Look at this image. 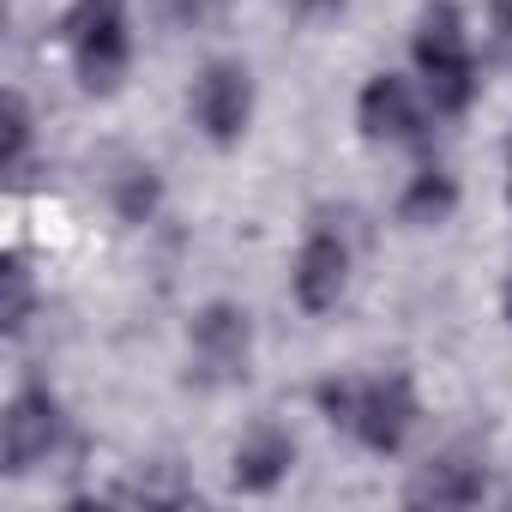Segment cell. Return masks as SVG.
<instances>
[{
  "instance_id": "obj_7",
  "label": "cell",
  "mask_w": 512,
  "mask_h": 512,
  "mask_svg": "<svg viewBox=\"0 0 512 512\" xmlns=\"http://www.w3.org/2000/svg\"><path fill=\"white\" fill-rule=\"evenodd\" d=\"M416 422H422V404H416V386L404 380V374H374V380H362V410H356V440L368 446V452H380V458H392L410 434H416Z\"/></svg>"
},
{
  "instance_id": "obj_18",
  "label": "cell",
  "mask_w": 512,
  "mask_h": 512,
  "mask_svg": "<svg viewBox=\"0 0 512 512\" xmlns=\"http://www.w3.org/2000/svg\"><path fill=\"white\" fill-rule=\"evenodd\" d=\"M175 7H181L187 19H199V13H217V7H223V0H175Z\"/></svg>"
},
{
  "instance_id": "obj_8",
  "label": "cell",
  "mask_w": 512,
  "mask_h": 512,
  "mask_svg": "<svg viewBox=\"0 0 512 512\" xmlns=\"http://www.w3.org/2000/svg\"><path fill=\"white\" fill-rule=\"evenodd\" d=\"M356 127L368 145H410L422 133V103L410 91V79L398 73H374L356 97Z\"/></svg>"
},
{
  "instance_id": "obj_15",
  "label": "cell",
  "mask_w": 512,
  "mask_h": 512,
  "mask_svg": "<svg viewBox=\"0 0 512 512\" xmlns=\"http://www.w3.org/2000/svg\"><path fill=\"white\" fill-rule=\"evenodd\" d=\"M314 404H320V416H326L332 428H356V410H362V380H350V374L320 380V386H314Z\"/></svg>"
},
{
  "instance_id": "obj_16",
  "label": "cell",
  "mask_w": 512,
  "mask_h": 512,
  "mask_svg": "<svg viewBox=\"0 0 512 512\" xmlns=\"http://www.w3.org/2000/svg\"><path fill=\"white\" fill-rule=\"evenodd\" d=\"M133 500H193V488H187V482L175 476V464H157L151 476H139Z\"/></svg>"
},
{
  "instance_id": "obj_21",
  "label": "cell",
  "mask_w": 512,
  "mask_h": 512,
  "mask_svg": "<svg viewBox=\"0 0 512 512\" xmlns=\"http://www.w3.org/2000/svg\"><path fill=\"white\" fill-rule=\"evenodd\" d=\"M506 500H512V488H506Z\"/></svg>"
},
{
  "instance_id": "obj_10",
  "label": "cell",
  "mask_w": 512,
  "mask_h": 512,
  "mask_svg": "<svg viewBox=\"0 0 512 512\" xmlns=\"http://www.w3.org/2000/svg\"><path fill=\"white\" fill-rule=\"evenodd\" d=\"M482 488H488V476H482L476 458H464V452H440V458H428V464L410 476L404 500H410V506H476Z\"/></svg>"
},
{
  "instance_id": "obj_17",
  "label": "cell",
  "mask_w": 512,
  "mask_h": 512,
  "mask_svg": "<svg viewBox=\"0 0 512 512\" xmlns=\"http://www.w3.org/2000/svg\"><path fill=\"white\" fill-rule=\"evenodd\" d=\"M488 19H494V31H500V43L512 49V0H488Z\"/></svg>"
},
{
  "instance_id": "obj_5",
  "label": "cell",
  "mask_w": 512,
  "mask_h": 512,
  "mask_svg": "<svg viewBox=\"0 0 512 512\" xmlns=\"http://www.w3.org/2000/svg\"><path fill=\"white\" fill-rule=\"evenodd\" d=\"M350 235L326 217V223H314V235L302 241V253H296V272H290V290H296V308L302 314H332L338 302H344V290H350Z\"/></svg>"
},
{
  "instance_id": "obj_22",
  "label": "cell",
  "mask_w": 512,
  "mask_h": 512,
  "mask_svg": "<svg viewBox=\"0 0 512 512\" xmlns=\"http://www.w3.org/2000/svg\"><path fill=\"white\" fill-rule=\"evenodd\" d=\"M506 193H512V181H506Z\"/></svg>"
},
{
  "instance_id": "obj_4",
  "label": "cell",
  "mask_w": 512,
  "mask_h": 512,
  "mask_svg": "<svg viewBox=\"0 0 512 512\" xmlns=\"http://www.w3.org/2000/svg\"><path fill=\"white\" fill-rule=\"evenodd\" d=\"M61 440H67L61 398L43 380L19 386L13 404H7V416H0V464H7V476H31L37 464H49L61 452Z\"/></svg>"
},
{
  "instance_id": "obj_19",
  "label": "cell",
  "mask_w": 512,
  "mask_h": 512,
  "mask_svg": "<svg viewBox=\"0 0 512 512\" xmlns=\"http://www.w3.org/2000/svg\"><path fill=\"white\" fill-rule=\"evenodd\" d=\"M500 308H506V326H512V272H506V296H500Z\"/></svg>"
},
{
  "instance_id": "obj_14",
  "label": "cell",
  "mask_w": 512,
  "mask_h": 512,
  "mask_svg": "<svg viewBox=\"0 0 512 512\" xmlns=\"http://www.w3.org/2000/svg\"><path fill=\"white\" fill-rule=\"evenodd\" d=\"M31 139H37V121H31V103L19 91H7V175L19 181L25 163H31Z\"/></svg>"
},
{
  "instance_id": "obj_2",
  "label": "cell",
  "mask_w": 512,
  "mask_h": 512,
  "mask_svg": "<svg viewBox=\"0 0 512 512\" xmlns=\"http://www.w3.org/2000/svg\"><path fill=\"white\" fill-rule=\"evenodd\" d=\"M61 37L73 49L79 85L91 97H115L127 67H133V37H127V7L121 0H73L67 19H61Z\"/></svg>"
},
{
  "instance_id": "obj_20",
  "label": "cell",
  "mask_w": 512,
  "mask_h": 512,
  "mask_svg": "<svg viewBox=\"0 0 512 512\" xmlns=\"http://www.w3.org/2000/svg\"><path fill=\"white\" fill-rule=\"evenodd\" d=\"M302 7H338V0H302Z\"/></svg>"
},
{
  "instance_id": "obj_6",
  "label": "cell",
  "mask_w": 512,
  "mask_h": 512,
  "mask_svg": "<svg viewBox=\"0 0 512 512\" xmlns=\"http://www.w3.org/2000/svg\"><path fill=\"white\" fill-rule=\"evenodd\" d=\"M193 121L211 145H235L253 121V73L241 61H205L193 79Z\"/></svg>"
},
{
  "instance_id": "obj_1",
  "label": "cell",
  "mask_w": 512,
  "mask_h": 512,
  "mask_svg": "<svg viewBox=\"0 0 512 512\" xmlns=\"http://www.w3.org/2000/svg\"><path fill=\"white\" fill-rule=\"evenodd\" d=\"M410 55H416L428 109H434V115H464L470 97H476V55H470L464 13L452 7V0H428V7H422Z\"/></svg>"
},
{
  "instance_id": "obj_11",
  "label": "cell",
  "mask_w": 512,
  "mask_h": 512,
  "mask_svg": "<svg viewBox=\"0 0 512 512\" xmlns=\"http://www.w3.org/2000/svg\"><path fill=\"white\" fill-rule=\"evenodd\" d=\"M452 211H458V181L446 169H416L410 187L398 193V223H410V229H434Z\"/></svg>"
},
{
  "instance_id": "obj_9",
  "label": "cell",
  "mask_w": 512,
  "mask_h": 512,
  "mask_svg": "<svg viewBox=\"0 0 512 512\" xmlns=\"http://www.w3.org/2000/svg\"><path fill=\"white\" fill-rule=\"evenodd\" d=\"M290 470H296V434L278 422H253L229 452V482L241 494H272Z\"/></svg>"
},
{
  "instance_id": "obj_12",
  "label": "cell",
  "mask_w": 512,
  "mask_h": 512,
  "mask_svg": "<svg viewBox=\"0 0 512 512\" xmlns=\"http://www.w3.org/2000/svg\"><path fill=\"white\" fill-rule=\"evenodd\" d=\"M109 205H115V217H121V223H151V217H157V205H163V175H157L151 163L127 157V163L109 175Z\"/></svg>"
},
{
  "instance_id": "obj_13",
  "label": "cell",
  "mask_w": 512,
  "mask_h": 512,
  "mask_svg": "<svg viewBox=\"0 0 512 512\" xmlns=\"http://www.w3.org/2000/svg\"><path fill=\"white\" fill-rule=\"evenodd\" d=\"M31 320H37V278H31V260L13 247L7 260H0V332L25 338Z\"/></svg>"
},
{
  "instance_id": "obj_3",
  "label": "cell",
  "mask_w": 512,
  "mask_h": 512,
  "mask_svg": "<svg viewBox=\"0 0 512 512\" xmlns=\"http://www.w3.org/2000/svg\"><path fill=\"white\" fill-rule=\"evenodd\" d=\"M253 362V320L235 302H205L187 326V380L199 386H235Z\"/></svg>"
}]
</instances>
